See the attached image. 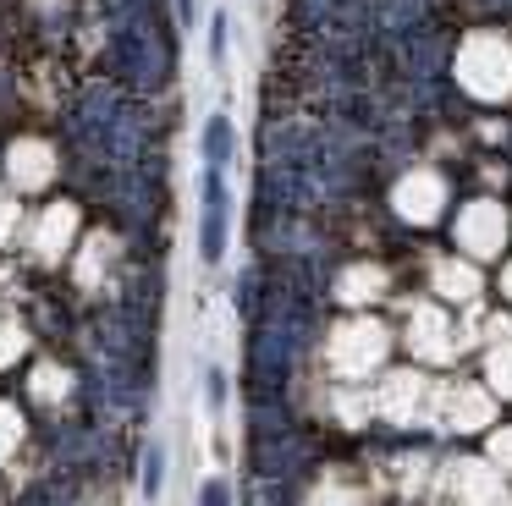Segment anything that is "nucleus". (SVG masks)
Wrapping results in <instances>:
<instances>
[{"instance_id":"1","label":"nucleus","mask_w":512,"mask_h":506,"mask_svg":"<svg viewBox=\"0 0 512 506\" xmlns=\"http://www.w3.org/2000/svg\"><path fill=\"white\" fill-rule=\"evenodd\" d=\"M199 253H204V264H221V253H226V176H221V165H210V171H204Z\"/></svg>"},{"instance_id":"2","label":"nucleus","mask_w":512,"mask_h":506,"mask_svg":"<svg viewBox=\"0 0 512 506\" xmlns=\"http://www.w3.org/2000/svg\"><path fill=\"white\" fill-rule=\"evenodd\" d=\"M232 143H237L232 116H210V121H204V160H210V165L232 160Z\"/></svg>"},{"instance_id":"3","label":"nucleus","mask_w":512,"mask_h":506,"mask_svg":"<svg viewBox=\"0 0 512 506\" xmlns=\"http://www.w3.org/2000/svg\"><path fill=\"white\" fill-rule=\"evenodd\" d=\"M160 479H166V457H160V446H149L144 451V495L149 501L160 495Z\"/></svg>"},{"instance_id":"4","label":"nucleus","mask_w":512,"mask_h":506,"mask_svg":"<svg viewBox=\"0 0 512 506\" xmlns=\"http://www.w3.org/2000/svg\"><path fill=\"white\" fill-rule=\"evenodd\" d=\"M210 61H215V66L226 61V11H221V17L210 22Z\"/></svg>"},{"instance_id":"5","label":"nucleus","mask_w":512,"mask_h":506,"mask_svg":"<svg viewBox=\"0 0 512 506\" xmlns=\"http://www.w3.org/2000/svg\"><path fill=\"white\" fill-rule=\"evenodd\" d=\"M199 506H232V501H226V484L210 479V484H204V501H199Z\"/></svg>"},{"instance_id":"6","label":"nucleus","mask_w":512,"mask_h":506,"mask_svg":"<svg viewBox=\"0 0 512 506\" xmlns=\"http://www.w3.org/2000/svg\"><path fill=\"white\" fill-rule=\"evenodd\" d=\"M210 407H215V413L226 407V380H221V374H210Z\"/></svg>"},{"instance_id":"7","label":"nucleus","mask_w":512,"mask_h":506,"mask_svg":"<svg viewBox=\"0 0 512 506\" xmlns=\"http://www.w3.org/2000/svg\"><path fill=\"white\" fill-rule=\"evenodd\" d=\"M177 11H182V22H193V0H177Z\"/></svg>"}]
</instances>
